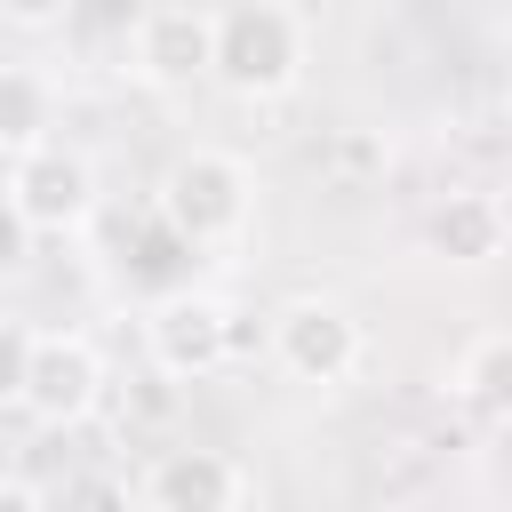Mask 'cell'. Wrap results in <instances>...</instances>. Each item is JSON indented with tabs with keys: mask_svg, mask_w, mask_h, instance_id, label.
<instances>
[{
	"mask_svg": "<svg viewBox=\"0 0 512 512\" xmlns=\"http://www.w3.org/2000/svg\"><path fill=\"white\" fill-rule=\"evenodd\" d=\"M8 400L48 424V432H72L104 408V352L80 336V328H32V320H8Z\"/></svg>",
	"mask_w": 512,
	"mask_h": 512,
	"instance_id": "cell-1",
	"label": "cell"
},
{
	"mask_svg": "<svg viewBox=\"0 0 512 512\" xmlns=\"http://www.w3.org/2000/svg\"><path fill=\"white\" fill-rule=\"evenodd\" d=\"M160 224L176 248H240L256 224V168L224 144H192L160 176Z\"/></svg>",
	"mask_w": 512,
	"mask_h": 512,
	"instance_id": "cell-2",
	"label": "cell"
},
{
	"mask_svg": "<svg viewBox=\"0 0 512 512\" xmlns=\"http://www.w3.org/2000/svg\"><path fill=\"white\" fill-rule=\"evenodd\" d=\"M312 64V16L288 0H240L216 8V88L240 104H272Z\"/></svg>",
	"mask_w": 512,
	"mask_h": 512,
	"instance_id": "cell-3",
	"label": "cell"
},
{
	"mask_svg": "<svg viewBox=\"0 0 512 512\" xmlns=\"http://www.w3.org/2000/svg\"><path fill=\"white\" fill-rule=\"evenodd\" d=\"M8 224H16V248L88 232L96 224V160L80 144H48V152L8 160Z\"/></svg>",
	"mask_w": 512,
	"mask_h": 512,
	"instance_id": "cell-4",
	"label": "cell"
},
{
	"mask_svg": "<svg viewBox=\"0 0 512 512\" xmlns=\"http://www.w3.org/2000/svg\"><path fill=\"white\" fill-rule=\"evenodd\" d=\"M272 360L288 384H312V392H336L352 384V368L368 360V328L336 304V296H288L272 312Z\"/></svg>",
	"mask_w": 512,
	"mask_h": 512,
	"instance_id": "cell-5",
	"label": "cell"
},
{
	"mask_svg": "<svg viewBox=\"0 0 512 512\" xmlns=\"http://www.w3.org/2000/svg\"><path fill=\"white\" fill-rule=\"evenodd\" d=\"M240 328H232V304L208 296V288H168L152 312H144V352L168 384H208L224 360H232Z\"/></svg>",
	"mask_w": 512,
	"mask_h": 512,
	"instance_id": "cell-6",
	"label": "cell"
},
{
	"mask_svg": "<svg viewBox=\"0 0 512 512\" xmlns=\"http://www.w3.org/2000/svg\"><path fill=\"white\" fill-rule=\"evenodd\" d=\"M128 72L144 88H168V96L192 80H216V8L168 0V8L128 16Z\"/></svg>",
	"mask_w": 512,
	"mask_h": 512,
	"instance_id": "cell-7",
	"label": "cell"
},
{
	"mask_svg": "<svg viewBox=\"0 0 512 512\" xmlns=\"http://www.w3.org/2000/svg\"><path fill=\"white\" fill-rule=\"evenodd\" d=\"M248 472L224 448H160L144 464V512H240Z\"/></svg>",
	"mask_w": 512,
	"mask_h": 512,
	"instance_id": "cell-8",
	"label": "cell"
},
{
	"mask_svg": "<svg viewBox=\"0 0 512 512\" xmlns=\"http://www.w3.org/2000/svg\"><path fill=\"white\" fill-rule=\"evenodd\" d=\"M424 248L456 272H480L512 248V208L496 192H440L432 216H424Z\"/></svg>",
	"mask_w": 512,
	"mask_h": 512,
	"instance_id": "cell-9",
	"label": "cell"
},
{
	"mask_svg": "<svg viewBox=\"0 0 512 512\" xmlns=\"http://www.w3.org/2000/svg\"><path fill=\"white\" fill-rule=\"evenodd\" d=\"M56 120H64V88H56V72L32 64V56H8V64H0V152L24 160V152L64 144Z\"/></svg>",
	"mask_w": 512,
	"mask_h": 512,
	"instance_id": "cell-10",
	"label": "cell"
},
{
	"mask_svg": "<svg viewBox=\"0 0 512 512\" xmlns=\"http://www.w3.org/2000/svg\"><path fill=\"white\" fill-rule=\"evenodd\" d=\"M456 400H464L480 424L512 432V328H488V336L456 360Z\"/></svg>",
	"mask_w": 512,
	"mask_h": 512,
	"instance_id": "cell-11",
	"label": "cell"
},
{
	"mask_svg": "<svg viewBox=\"0 0 512 512\" xmlns=\"http://www.w3.org/2000/svg\"><path fill=\"white\" fill-rule=\"evenodd\" d=\"M0 512H48L40 480H32V472H8V480H0Z\"/></svg>",
	"mask_w": 512,
	"mask_h": 512,
	"instance_id": "cell-12",
	"label": "cell"
},
{
	"mask_svg": "<svg viewBox=\"0 0 512 512\" xmlns=\"http://www.w3.org/2000/svg\"><path fill=\"white\" fill-rule=\"evenodd\" d=\"M0 24H16V32H48V24H64V8H32V0H8V8H0Z\"/></svg>",
	"mask_w": 512,
	"mask_h": 512,
	"instance_id": "cell-13",
	"label": "cell"
},
{
	"mask_svg": "<svg viewBox=\"0 0 512 512\" xmlns=\"http://www.w3.org/2000/svg\"><path fill=\"white\" fill-rule=\"evenodd\" d=\"M504 112H512V80H504Z\"/></svg>",
	"mask_w": 512,
	"mask_h": 512,
	"instance_id": "cell-14",
	"label": "cell"
}]
</instances>
